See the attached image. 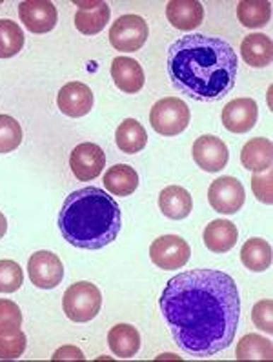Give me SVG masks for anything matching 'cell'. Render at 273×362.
Instances as JSON below:
<instances>
[{"mask_svg":"<svg viewBox=\"0 0 273 362\" xmlns=\"http://www.w3.org/2000/svg\"><path fill=\"white\" fill-rule=\"evenodd\" d=\"M158 306L184 354L214 357L230 348L240 319L233 277L221 269H190L170 279Z\"/></svg>","mask_w":273,"mask_h":362,"instance_id":"1","label":"cell"},{"mask_svg":"<svg viewBox=\"0 0 273 362\" xmlns=\"http://www.w3.org/2000/svg\"><path fill=\"white\" fill-rule=\"evenodd\" d=\"M237 66L233 47L219 37L186 35L168 49L171 86L199 103L226 97L237 81Z\"/></svg>","mask_w":273,"mask_h":362,"instance_id":"2","label":"cell"},{"mask_svg":"<svg viewBox=\"0 0 273 362\" xmlns=\"http://www.w3.org/2000/svg\"><path fill=\"white\" fill-rule=\"evenodd\" d=\"M122 215L117 201L103 188L77 189L66 197L59 230L66 243L81 250H100L117 239Z\"/></svg>","mask_w":273,"mask_h":362,"instance_id":"3","label":"cell"},{"mask_svg":"<svg viewBox=\"0 0 273 362\" xmlns=\"http://www.w3.org/2000/svg\"><path fill=\"white\" fill-rule=\"evenodd\" d=\"M103 293L91 282H75L62 297V310L73 322H90L100 313Z\"/></svg>","mask_w":273,"mask_h":362,"instance_id":"4","label":"cell"},{"mask_svg":"<svg viewBox=\"0 0 273 362\" xmlns=\"http://www.w3.org/2000/svg\"><path fill=\"white\" fill-rule=\"evenodd\" d=\"M188 104L177 97H164L153 104L150 111L151 128L163 136L180 135L190 126Z\"/></svg>","mask_w":273,"mask_h":362,"instance_id":"5","label":"cell"},{"mask_svg":"<svg viewBox=\"0 0 273 362\" xmlns=\"http://www.w3.org/2000/svg\"><path fill=\"white\" fill-rule=\"evenodd\" d=\"M150 37L148 22L139 15H122L110 28V42L117 52H139Z\"/></svg>","mask_w":273,"mask_h":362,"instance_id":"6","label":"cell"},{"mask_svg":"<svg viewBox=\"0 0 273 362\" xmlns=\"http://www.w3.org/2000/svg\"><path fill=\"white\" fill-rule=\"evenodd\" d=\"M190 257H192L190 244L179 235H163L150 246L151 262L166 272L184 268L188 264Z\"/></svg>","mask_w":273,"mask_h":362,"instance_id":"7","label":"cell"},{"mask_svg":"<svg viewBox=\"0 0 273 362\" xmlns=\"http://www.w3.org/2000/svg\"><path fill=\"white\" fill-rule=\"evenodd\" d=\"M28 275L35 288L53 290L64 279V266L59 255L40 250V252H35L28 260Z\"/></svg>","mask_w":273,"mask_h":362,"instance_id":"8","label":"cell"},{"mask_svg":"<svg viewBox=\"0 0 273 362\" xmlns=\"http://www.w3.org/2000/svg\"><path fill=\"white\" fill-rule=\"evenodd\" d=\"M208 201L219 214L233 215L244 206L246 192L243 184L233 177H219L209 186Z\"/></svg>","mask_w":273,"mask_h":362,"instance_id":"9","label":"cell"},{"mask_svg":"<svg viewBox=\"0 0 273 362\" xmlns=\"http://www.w3.org/2000/svg\"><path fill=\"white\" fill-rule=\"evenodd\" d=\"M104 166H106V155L103 148L93 142H82L77 148H73L69 155V168L81 182L97 179L103 173Z\"/></svg>","mask_w":273,"mask_h":362,"instance_id":"10","label":"cell"},{"mask_svg":"<svg viewBox=\"0 0 273 362\" xmlns=\"http://www.w3.org/2000/svg\"><path fill=\"white\" fill-rule=\"evenodd\" d=\"M192 153L197 166L208 171V173H217V171L224 170L228 164V158H230L226 144L215 135L199 136L193 142Z\"/></svg>","mask_w":273,"mask_h":362,"instance_id":"11","label":"cell"},{"mask_svg":"<svg viewBox=\"0 0 273 362\" xmlns=\"http://www.w3.org/2000/svg\"><path fill=\"white\" fill-rule=\"evenodd\" d=\"M18 17L31 33L42 35L55 30L59 13L53 2L47 0H26L18 6Z\"/></svg>","mask_w":273,"mask_h":362,"instance_id":"12","label":"cell"},{"mask_svg":"<svg viewBox=\"0 0 273 362\" xmlns=\"http://www.w3.org/2000/svg\"><path fill=\"white\" fill-rule=\"evenodd\" d=\"M57 106L66 117L81 119L93 107V91L82 82H68L57 95Z\"/></svg>","mask_w":273,"mask_h":362,"instance_id":"13","label":"cell"},{"mask_svg":"<svg viewBox=\"0 0 273 362\" xmlns=\"http://www.w3.org/2000/svg\"><path fill=\"white\" fill-rule=\"evenodd\" d=\"M259 107L253 98H233L222 110V124L231 133H248L255 126Z\"/></svg>","mask_w":273,"mask_h":362,"instance_id":"14","label":"cell"},{"mask_svg":"<svg viewBox=\"0 0 273 362\" xmlns=\"http://www.w3.org/2000/svg\"><path fill=\"white\" fill-rule=\"evenodd\" d=\"M111 78L124 93H139L144 88V71L136 60L129 57H117L111 62Z\"/></svg>","mask_w":273,"mask_h":362,"instance_id":"15","label":"cell"},{"mask_svg":"<svg viewBox=\"0 0 273 362\" xmlns=\"http://www.w3.org/2000/svg\"><path fill=\"white\" fill-rule=\"evenodd\" d=\"M166 17L177 30L192 31L204 21V8L197 0H171L166 6Z\"/></svg>","mask_w":273,"mask_h":362,"instance_id":"16","label":"cell"},{"mask_svg":"<svg viewBox=\"0 0 273 362\" xmlns=\"http://www.w3.org/2000/svg\"><path fill=\"white\" fill-rule=\"evenodd\" d=\"M79 9L75 13V28L82 35H97L110 22V6L106 2H77Z\"/></svg>","mask_w":273,"mask_h":362,"instance_id":"17","label":"cell"},{"mask_svg":"<svg viewBox=\"0 0 273 362\" xmlns=\"http://www.w3.org/2000/svg\"><path fill=\"white\" fill-rule=\"evenodd\" d=\"M202 239H204V244L209 252L228 253L237 244L239 231H237V226L233 222L219 218V221H211L204 228Z\"/></svg>","mask_w":273,"mask_h":362,"instance_id":"18","label":"cell"},{"mask_svg":"<svg viewBox=\"0 0 273 362\" xmlns=\"http://www.w3.org/2000/svg\"><path fill=\"white\" fill-rule=\"evenodd\" d=\"M158 208L164 217L171 221H182L192 214L193 199L188 189H184L182 186H168L158 195Z\"/></svg>","mask_w":273,"mask_h":362,"instance_id":"19","label":"cell"},{"mask_svg":"<svg viewBox=\"0 0 273 362\" xmlns=\"http://www.w3.org/2000/svg\"><path fill=\"white\" fill-rule=\"evenodd\" d=\"M240 162L246 170L253 171V173H260L272 168L273 162V144L269 139H262L257 136L244 144L243 151H240Z\"/></svg>","mask_w":273,"mask_h":362,"instance_id":"20","label":"cell"},{"mask_svg":"<svg viewBox=\"0 0 273 362\" xmlns=\"http://www.w3.org/2000/svg\"><path fill=\"white\" fill-rule=\"evenodd\" d=\"M240 55L244 62L252 68H266L272 64L273 42L268 35L253 33L248 35L240 42Z\"/></svg>","mask_w":273,"mask_h":362,"instance_id":"21","label":"cell"},{"mask_svg":"<svg viewBox=\"0 0 273 362\" xmlns=\"http://www.w3.org/2000/svg\"><path fill=\"white\" fill-rule=\"evenodd\" d=\"M108 344L119 358H132L141 349V335L132 324H117L108 333Z\"/></svg>","mask_w":273,"mask_h":362,"instance_id":"22","label":"cell"},{"mask_svg":"<svg viewBox=\"0 0 273 362\" xmlns=\"http://www.w3.org/2000/svg\"><path fill=\"white\" fill-rule=\"evenodd\" d=\"M103 182L110 195L129 197L139 188V173L128 164H115L104 173Z\"/></svg>","mask_w":273,"mask_h":362,"instance_id":"23","label":"cell"},{"mask_svg":"<svg viewBox=\"0 0 273 362\" xmlns=\"http://www.w3.org/2000/svg\"><path fill=\"white\" fill-rule=\"evenodd\" d=\"M117 148L126 155L141 153L148 144V133L144 126L135 119H126L119 124L115 132Z\"/></svg>","mask_w":273,"mask_h":362,"instance_id":"24","label":"cell"},{"mask_svg":"<svg viewBox=\"0 0 273 362\" xmlns=\"http://www.w3.org/2000/svg\"><path fill=\"white\" fill-rule=\"evenodd\" d=\"M240 260L250 272H266L272 266V246L259 237L248 239L240 250Z\"/></svg>","mask_w":273,"mask_h":362,"instance_id":"25","label":"cell"},{"mask_svg":"<svg viewBox=\"0 0 273 362\" xmlns=\"http://www.w3.org/2000/svg\"><path fill=\"white\" fill-rule=\"evenodd\" d=\"M235 357H237V361H272V341L265 339L259 333H248L237 344Z\"/></svg>","mask_w":273,"mask_h":362,"instance_id":"26","label":"cell"},{"mask_svg":"<svg viewBox=\"0 0 273 362\" xmlns=\"http://www.w3.org/2000/svg\"><path fill=\"white\" fill-rule=\"evenodd\" d=\"M237 18L244 28H262L272 18V4L268 0H243L237 4Z\"/></svg>","mask_w":273,"mask_h":362,"instance_id":"27","label":"cell"},{"mask_svg":"<svg viewBox=\"0 0 273 362\" xmlns=\"http://www.w3.org/2000/svg\"><path fill=\"white\" fill-rule=\"evenodd\" d=\"M26 42L24 31L21 30L17 22L2 18L0 21V59H11L22 52Z\"/></svg>","mask_w":273,"mask_h":362,"instance_id":"28","label":"cell"},{"mask_svg":"<svg viewBox=\"0 0 273 362\" xmlns=\"http://www.w3.org/2000/svg\"><path fill=\"white\" fill-rule=\"evenodd\" d=\"M28 339L21 328L0 329V361H15L26 351Z\"/></svg>","mask_w":273,"mask_h":362,"instance_id":"29","label":"cell"},{"mask_svg":"<svg viewBox=\"0 0 273 362\" xmlns=\"http://www.w3.org/2000/svg\"><path fill=\"white\" fill-rule=\"evenodd\" d=\"M22 128L17 119L0 115V155L11 153L21 146Z\"/></svg>","mask_w":273,"mask_h":362,"instance_id":"30","label":"cell"},{"mask_svg":"<svg viewBox=\"0 0 273 362\" xmlns=\"http://www.w3.org/2000/svg\"><path fill=\"white\" fill-rule=\"evenodd\" d=\"M24 282V273L15 260H0V293H15Z\"/></svg>","mask_w":273,"mask_h":362,"instance_id":"31","label":"cell"},{"mask_svg":"<svg viewBox=\"0 0 273 362\" xmlns=\"http://www.w3.org/2000/svg\"><path fill=\"white\" fill-rule=\"evenodd\" d=\"M272 168L260 173H253L252 177V189L253 195L257 197V201L265 202V204H272L273 202V192H272Z\"/></svg>","mask_w":273,"mask_h":362,"instance_id":"32","label":"cell"},{"mask_svg":"<svg viewBox=\"0 0 273 362\" xmlns=\"http://www.w3.org/2000/svg\"><path fill=\"white\" fill-rule=\"evenodd\" d=\"M273 303L269 298L259 300L252 310V320L257 328L265 333H273Z\"/></svg>","mask_w":273,"mask_h":362,"instance_id":"33","label":"cell"},{"mask_svg":"<svg viewBox=\"0 0 273 362\" xmlns=\"http://www.w3.org/2000/svg\"><path fill=\"white\" fill-rule=\"evenodd\" d=\"M22 326V311L13 300L0 298V329L21 328Z\"/></svg>","mask_w":273,"mask_h":362,"instance_id":"34","label":"cell"},{"mask_svg":"<svg viewBox=\"0 0 273 362\" xmlns=\"http://www.w3.org/2000/svg\"><path fill=\"white\" fill-rule=\"evenodd\" d=\"M53 361H84V354L77 346H62L53 354Z\"/></svg>","mask_w":273,"mask_h":362,"instance_id":"35","label":"cell"},{"mask_svg":"<svg viewBox=\"0 0 273 362\" xmlns=\"http://www.w3.org/2000/svg\"><path fill=\"white\" fill-rule=\"evenodd\" d=\"M6 231H8V221H6L4 214H2V211H0V239H2V237H4Z\"/></svg>","mask_w":273,"mask_h":362,"instance_id":"36","label":"cell"}]
</instances>
